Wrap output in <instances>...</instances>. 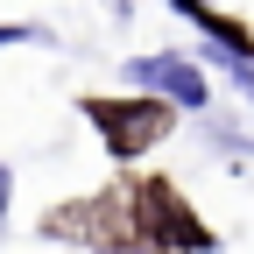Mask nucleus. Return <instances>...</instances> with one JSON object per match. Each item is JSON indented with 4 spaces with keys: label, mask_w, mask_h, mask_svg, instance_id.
<instances>
[{
    "label": "nucleus",
    "mask_w": 254,
    "mask_h": 254,
    "mask_svg": "<svg viewBox=\"0 0 254 254\" xmlns=\"http://www.w3.org/2000/svg\"><path fill=\"white\" fill-rule=\"evenodd\" d=\"M120 78H134L141 92H155V99H177L184 113H198L205 99H212V85H205V71H198V64H190V57H134V64H127V71Z\"/></svg>",
    "instance_id": "f257e3e1"
},
{
    "label": "nucleus",
    "mask_w": 254,
    "mask_h": 254,
    "mask_svg": "<svg viewBox=\"0 0 254 254\" xmlns=\"http://www.w3.org/2000/svg\"><path fill=\"white\" fill-rule=\"evenodd\" d=\"M7 198H14V177H7V163H0V219H7Z\"/></svg>",
    "instance_id": "f03ea898"
}]
</instances>
